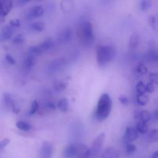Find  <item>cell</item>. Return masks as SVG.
Here are the masks:
<instances>
[{
	"label": "cell",
	"mask_w": 158,
	"mask_h": 158,
	"mask_svg": "<svg viewBox=\"0 0 158 158\" xmlns=\"http://www.w3.org/2000/svg\"><path fill=\"white\" fill-rule=\"evenodd\" d=\"M53 45V41L51 38L46 39L44 41L42 42L40 44L37 45V46H32L29 49V54L33 56H36L40 55V54L43 53V52H46V51L49 50Z\"/></svg>",
	"instance_id": "4"
},
{
	"label": "cell",
	"mask_w": 158,
	"mask_h": 158,
	"mask_svg": "<svg viewBox=\"0 0 158 158\" xmlns=\"http://www.w3.org/2000/svg\"><path fill=\"white\" fill-rule=\"evenodd\" d=\"M35 57L30 55V54H29V55L26 57L24 62H23V66H24V67L27 69H32V68L35 66Z\"/></svg>",
	"instance_id": "18"
},
{
	"label": "cell",
	"mask_w": 158,
	"mask_h": 158,
	"mask_svg": "<svg viewBox=\"0 0 158 158\" xmlns=\"http://www.w3.org/2000/svg\"><path fill=\"white\" fill-rule=\"evenodd\" d=\"M150 23H151V26H155L156 25V19L154 15H151L150 16Z\"/></svg>",
	"instance_id": "41"
},
{
	"label": "cell",
	"mask_w": 158,
	"mask_h": 158,
	"mask_svg": "<svg viewBox=\"0 0 158 158\" xmlns=\"http://www.w3.org/2000/svg\"><path fill=\"white\" fill-rule=\"evenodd\" d=\"M89 149L84 144L77 145V153L75 158H90Z\"/></svg>",
	"instance_id": "14"
},
{
	"label": "cell",
	"mask_w": 158,
	"mask_h": 158,
	"mask_svg": "<svg viewBox=\"0 0 158 158\" xmlns=\"http://www.w3.org/2000/svg\"><path fill=\"white\" fill-rule=\"evenodd\" d=\"M54 88H55L56 90L62 91V90H63V89H66V84L64 83V82H58V83H56L55 84Z\"/></svg>",
	"instance_id": "32"
},
{
	"label": "cell",
	"mask_w": 158,
	"mask_h": 158,
	"mask_svg": "<svg viewBox=\"0 0 158 158\" xmlns=\"http://www.w3.org/2000/svg\"><path fill=\"white\" fill-rule=\"evenodd\" d=\"M6 60L11 65L15 64V60L12 57V55L10 54H6Z\"/></svg>",
	"instance_id": "37"
},
{
	"label": "cell",
	"mask_w": 158,
	"mask_h": 158,
	"mask_svg": "<svg viewBox=\"0 0 158 158\" xmlns=\"http://www.w3.org/2000/svg\"><path fill=\"white\" fill-rule=\"evenodd\" d=\"M137 73L140 75H146L148 73V67L143 63H140L137 67Z\"/></svg>",
	"instance_id": "28"
},
{
	"label": "cell",
	"mask_w": 158,
	"mask_h": 158,
	"mask_svg": "<svg viewBox=\"0 0 158 158\" xmlns=\"http://www.w3.org/2000/svg\"><path fill=\"white\" fill-rule=\"evenodd\" d=\"M136 91L137 94H146V85L143 82H138L136 85Z\"/></svg>",
	"instance_id": "25"
},
{
	"label": "cell",
	"mask_w": 158,
	"mask_h": 158,
	"mask_svg": "<svg viewBox=\"0 0 158 158\" xmlns=\"http://www.w3.org/2000/svg\"><path fill=\"white\" fill-rule=\"evenodd\" d=\"M73 37V30L70 28L67 27L63 29L60 32V35H59V40L61 43H66L72 40Z\"/></svg>",
	"instance_id": "10"
},
{
	"label": "cell",
	"mask_w": 158,
	"mask_h": 158,
	"mask_svg": "<svg viewBox=\"0 0 158 158\" xmlns=\"http://www.w3.org/2000/svg\"><path fill=\"white\" fill-rule=\"evenodd\" d=\"M102 158H119V154L112 147L107 148L102 154Z\"/></svg>",
	"instance_id": "17"
},
{
	"label": "cell",
	"mask_w": 158,
	"mask_h": 158,
	"mask_svg": "<svg viewBox=\"0 0 158 158\" xmlns=\"http://www.w3.org/2000/svg\"><path fill=\"white\" fill-rule=\"evenodd\" d=\"M13 30L14 29H12L9 25L3 26V27L2 28L1 31H0V41H9V40L12 37Z\"/></svg>",
	"instance_id": "8"
},
{
	"label": "cell",
	"mask_w": 158,
	"mask_h": 158,
	"mask_svg": "<svg viewBox=\"0 0 158 158\" xmlns=\"http://www.w3.org/2000/svg\"><path fill=\"white\" fill-rule=\"evenodd\" d=\"M137 102L140 106H145L149 102V97L146 94H137Z\"/></svg>",
	"instance_id": "23"
},
{
	"label": "cell",
	"mask_w": 158,
	"mask_h": 158,
	"mask_svg": "<svg viewBox=\"0 0 158 158\" xmlns=\"http://www.w3.org/2000/svg\"><path fill=\"white\" fill-rule=\"evenodd\" d=\"M69 100L66 98H62L57 103V107L62 111V112H66L69 110Z\"/></svg>",
	"instance_id": "20"
},
{
	"label": "cell",
	"mask_w": 158,
	"mask_h": 158,
	"mask_svg": "<svg viewBox=\"0 0 158 158\" xmlns=\"http://www.w3.org/2000/svg\"><path fill=\"white\" fill-rule=\"evenodd\" d=\"M112 110V100L107 94L100 96L95 111V117L99 121L106 120L110 116Z\"/></svg>",
	"instance_id": "1"
},
{
	"label": "cell",
	"mask_w": 158,
	"mask_h": 158,
	"mask_svg": "<svg viewBox=\"0 0 158 158\" xmlns=\"http://www.w3.org/2000/svg\"><path fill=\"white\" fill-rule=\"evenodd\" d=\"M45 10L44 8L41 6H35L32 8H31L29 11V18H31L30 19L34 18H39V17H41L42 15H43L44 14Z\"/></svg>",
	"instance_id": "13"
},
{
	"label": "cell",
	"mask_w": 158,
	"mask_h": 158,
	"mask_svg": "<svg viewBox=\"0 0 158 158\" xmlns=\"http://www.w3.org/2000/svg\"><path fill=\"white\" fill-rule=\"evenodd\" d=\"M8 25H9L12 29H18L19 27H20L21 23H20V20L19 19H14L11 20Z\"/></svg>",
	"instance_id": "30"
},
{
	"label": "cell",
	"mask_w": 158,
	"mask_h": 158,
	"mask_svg": "<svg viewBox=\"0 0 158 158\" xmlns=\"http://www.w3.org/2000/svg\"><path fill=\"white\" fill-rule=\"evenodd\" d=\"M9 143H10V140H9V139H3V140H2L1 141H0V150L6 148Z\"/></svg>",
	"instance_id": "38"
},
{
	"label": "cell",
	"mask_w": 158,
	"mask_h": 158,
	"mask_svg": "<svg viewBox=\"0 0 158 158\" xmlns=\"http://www.w3.org/2000/svg\"><path fill=\"white\" fill-rule=\"evenodd\" d=\"M77 153V145L69 144L64 148L63 152V158H75Z\"/></svg>",
	"instance_id": "9"
},
{
	"label": "cell",
	"mask_w": 158,
	"mask_h": 158,
	"mask_svg": "<svg viewBox=\"0 0 158 158\" xmlns=\"http://www.w3.org/2000/svg\"><path fill=\"white\" fill-rule=\"evenodd\" d=\"M12 1H0V19L6 16L12 10Z\"/></svg>",
	"instance_id": "7"
},
{
	"label": "cell",
	"mask_w": 158,
	"mask_h": 158,
	"mask_svg": "<svg viewBox=\"0 0 158 158\" xmlns=\"http://www.w3.org/2000/svg\"><path fill=\"white\" fill-rule=\"evenodd\" d=\"M151 2L148 1V0H143V1L140 2V9L142 11H147L151 6Z\"/></svg>",
	"instance_id": "31"
},
{
	"label": "cell",
	"mask_w": 158,
	"mask_h": 158,
	"mask_svg": "<svg viewBox=\"0 0 158 158\" xmlns=\"http://www.w3.org/2000/svg\"><path fill=\"white\" fill-rule=\"evenodd\" d=\"M24 42V35L23 34H18L12 40V43L15 45H19Z\"/></svg>",
	"instance_id": "29"
},
{
	"label": "cell",
	"mask_w": 158,
	"mask_h": 158,
	"mask_svg": "<svg viewBox=\"0 0 158 158\" xmlns=\"http://www.w3.org/2000/svg\"><path fill=\"white\" fill-rule=\"evenodd\" d=\"M149 80H151V83H154V85L157 84L158 83V76L157 73H152L149 75Z\"/></svg>",
	"instance_id": "34"
},
{
	"label": "cell",
	"mask_w": 158,
	"mask_h": 158,
	"mask_svg": "<svg viewBox=\"0 0 158 158\" xmlns=\"http://www.w3.org/2000/svg\"><path fill=\"white\" fill-rule=\"evenodd\" d=\"M139 134L137 131H136L135 128L131 127H127L126 131H125L124 137L125 140L128 142H132L134 140H137L138 138Z\"/></svg>",
	"instance_id": "12"
},
{
	"label": "cell",
	"mask_w": 158,
	"mask_h": 158,
	"mask_svg": "<svg viewBox=\"0 0 158 158\" xmlns=\"http://www.w3.org/2000/svg\"><path fill=\"white\" fill-rule=\"evenodd\" d=\"M136 151H137V147L134 144H133V143H128L127 145V153L128 154H134Z\"/></svg>",
	"instance_id": "33"
},
{
	"label": "cell",
	"mask_w": 158,
	"mask_h": 158,
	"mask_svg": "<svg viewBox=\"0 0 158 158\" xmlns=\"http://www.w3.org/2000/svg\"><path fill=\"white\" fill-rule=\"evenodd\" d=\"M136 131L138 132V134H145L148 132V123L142 121H138L136 126Z\"/></svg>",
	"instance_id": "19"
},
{
	"label": "cell",
	"mask_w": 158,
	"mask_h": 158,
	"mask_svg": "<svg viewBox=\"0 0 158 158\" xmlns=\"http://www.w3.org/2000/svg\"><path fill=\"white\" fill-rule=\"evenodd\" d=\"M148 141L151 143H155L157 141V131L156 129L152 130L148 135Z\"/></svg>",
	"instance_id": "24"
},
{
	"label": "cell",
	"mask_w": 158,
	"mask_h": 158,
	"mask_svg": "<svg viewBox=\"0 0 158 158\" xmlns=\"http://www.w3.org/2000/svg\"><path fill=\"white\" fill-rule=\"evenodd\" d=\"M105 140V134L101 133L99 134L94 140L93 141V144L91 146V148L89 149L91 157H95L97 156L102 151V148L103 146V142Z\"/></svg>",
	"instance_id": "5"
},
{
	"label": "cell",
	"mask_w": 158,
	"mask_h": 158,
	"mask_svg": "<svg viewBox=\"0 0 158 158\" xmlns=\"http://www.w3.org/2000/svg\"><path fill=\"white\" fill-rule=\"evenodd\" d=\"M154 90H155V85L154 83L150 82L146 85V92L151 94V93H154Z\"/></svg>",
	"instance_id": "35"
},
{
	"label": "cell",
	"mask_w": 158,
	"mask_h": 158,
	"mask_svg": "<svg viewBox=\"0 0 158 158\" xmlns=\"http://www.w3.org/2000/svg\"><path fill=\"white\" fill-rule=\"evenodd\" d=\"M16 127L18 128L19 130L22 131H25V132H27V131H29L31 129H32V125L30 123H27L26 121H18L15 124Z\"/></svg>",
	"instance_id": "21"
},
{
	"label": "cell",
	"mask_w": 158,
	"mask_h": 158,
	"mask_svg": "<svg viewBox=\"0 0 158 158\" xmlns=\"http://www.w3.org/2000/svg\"><path fill=\"white\" fill-rule=\"evenodd\" d=\"M147 58L148 59L151 61H157L158 59V55L157 52L156 50H154V49H151L150 51H148L147 52Z\"/></svg>",
	"instance_id": "26"
},
{
	"label": "cell",
	"mask_w": 158,
	"mask_h": 158,
	"mask_svg": "<svg viewBox=\"0 0 158 158\" xmlns=\"http://www.w3.org/2000/svg\"><path fill=\"white\" fill-rule=\"evenodd\" d=\"M53 153V147L49 141H44L40 149V157L41 158H51Z\"/></svg>",
	"instance_id": "6"
},
{
	"label": "cell",
	"mask_w": 158,
	"mask_h": 158,
	"mask_svg": "<svg viewBox=\"0 0 158 158\" xmlns=\"http://www.w3.org/2000/svg\"><path fill=\"white\" fill-rule=\"evenodd\" d=\"M157 118H158L157 111L155 110V111H154V112H153L152 114H151V119H152V120H154V121H157Z\"/></svg>",
	"instance_id": "40"
},
{
	"label": "cell",
	"mask_w": 158,
	"mask_h": 158,
	"mask_svg": "<svg viewBox=\"0 0 158 158\" xmlns=\"http://www.w3.org/2000/svg\"><path fill=\"white\" fill-rule=\"evenodd\" d=\"M80 36L82 43L86 46H89L94 41V32L92 23L84 22L80 28Z\"/></svg>",
	"instance_id": "3"
},
{
	"label": "cell",
	"mask_w": 158,
	"mask_h": 158,
	"mask_svg": "<svg viewBox=\"0 0 158 158\" xmlns=\"http://www.w3.org/2000/svg\"><path fill=\"white\" fill-rule=\"evenodd\" d=\"M151 158H158V152H157V151H155V152H154V154H152V156H151Z\"/></svg>",
	"instance_id": "42"
},
{
	"label": "cell",
	"mask_w": 158,
	"mask_h": 158,
	"mask_svg": "<svg viewBox=\"0 0 158 158\" xmlns=\"http://www.w3.org/2000/svg\"><path fill=\"white\" fill-rule=\"evenodd\" d=\"M118 100H119V102H120V103H122L123 105H127L128 104V103H129V99H128L127 97H126V96L124 95L120 96Z\"/></svg>",
	"instance_id": "36"
},
{
	"label": "cell",
	"mask_w": 158,
	"mask_h": 158,
	"mask_svg": "<svg viewBox=\"0 0 158 158\" xmlns=\"http://www.w3.org/2000/svg\"><path fill=\"white\" fill-rule=\"evenodd\" d=\"M134 117L138 121L148 123L149 120H151V114L148 110H136L135 113H134Z\"/></svg>",
	"instance_id": "15"
},
{
	"label": "cell",
	"mask_w": 158,
	"mask_h": 158,
	"mask_svg": "<svg viewBox=\"0 0 158 158\" xmlns=\"http://www.w3.org/2000/svg\"><path fill=\"white\" fill-rule=\"evenodd\" d=\"M116 56V49L111 45H100L97 49V61L100 66H104Z\"/></svg>",
	"instance_id": "2"
},
{
	"label": "cell",
	"mask_w": 158,
	"mask_h": 158,
	"mask_svg": "<svg viewBox=\"0 0 158 158\" xmlns=\"http://www.w3.org/2000/svg\"><path fill=\"white\" fill-rule=\"evenodd\" d=\"M3 99H4V103L6 106L11 108V109L12 110V111H13L14 113H15V114H18V113L19 112V109L18 106L15 105V101H14L13 99L12 98V96H11L10 94H7V93L5 94L4 95H3Z\"/></svg>",
	"instance_id": "11"
},
{
	"label": "cell",
	"mask_w": 158,
	"mask_h": 158,
	"mask_svg": "<svg viewBox=\"0 0 158 158\" xmlns=\"http://www.w3.org/2000/svg\"><path fill=\"white\" fill-rule=\"evenodd\" d=\"M140 43V35L137 32L131 34L129 40V48L131 49H135Z\"/></svg>",
	"instance_id": "16"
},
{
	"label": "cell",
	"mask_w": 158,
	"mask_h": 158,
	"mask_svg": "<svg viewBox=\"0 0 158 158\" xmlns=\"http://www.w3.org/2000/svg\"><path fill=\"white\" fill-rule=\"evenodd\" d=\"M46 107L48 109L51 110H55L56 108V106L55 105V103H52V102H49V103H46Z\"/></svg>",
	"instance_id": "39"
},
{
	"label": "cell",
	"mask_w": 158,
	"mask_h": 158,
	"mask_svg": "<svg viewBox=\"0 0 158 158\" xmlns=\"http://www.w3.org/2000/svg\"><path fill=\"white\" fill-rule=\"evenodd\" d=\"M31 29L36 32H41L45 29V23L43 22H35L31 24Z\"/></svg>",
	"instance_id": "22"
},
{
	"label": "cell",
	"mask_w": 158,
	"mask_h": 158,
	"mask_svg": "<svg viewBox=\"0 0 158 158\" xmlns=\"http://www.w3.org/2000/svg\"><path fill=\"white\" fill-rule=\"evenodd\" d=\"M39 108H40V104H39L38 101H37V100H33V101L32 102V103H31V108L30 110H29V114H30V115H33V114H36Z\"/></svg>",
	"instance_id": "27"
}]
</instances>
